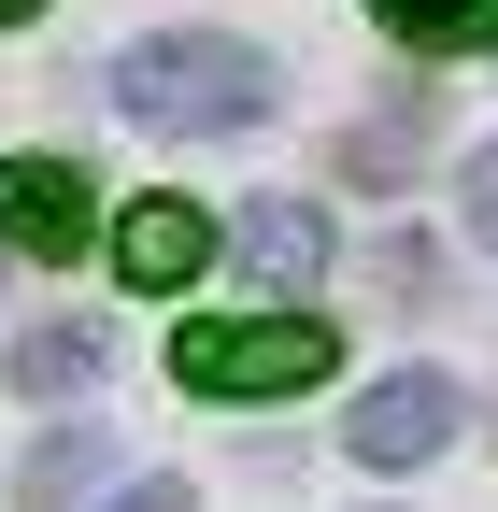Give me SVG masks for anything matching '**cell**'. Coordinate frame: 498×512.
I'll list each match as a JSON object with an SVG mask.
<instances>
[{"label": "cell", "instance_id": "obj_1", "mask_svg": "<svg viewBox=\"0 0 498 512\" xmlns=\"http://www.w3.org/2000/svg\"><path fill=\"white\" fill-rule=\"evenodd\" d=\"M114 114L157 128V143H185V128H257L271 114V57L228 43V29H157L114 57Z\"/></svg>", "mask_w": 498, "mask_h": 512}, {"label": "cell", "instance_id": "obj_2", "mask_svg": "<svg viewBox=\"0 0 498 512\" xmlns=\"http://www.w3.org/2000/svg\"><path fill=\"white\" fill-rule=\"evenodd\" d=\"M342 342L314 313H228V328H185L171 342V384L185 399H299V384H328Z\"/></svg>", "mask_w": 498, "mask_h": 512}, {"label": "cell", "instance_id": "obj_3", "mask_svg": "<svg viewBox=\"0 0 498 512\" xmlns=\"http://www.w3.org/2000/svg\"><path fill=\"white\" fill-rule=\"evenodd\" d=\"M442 441H456V384H442V370H385V384L342 413V456H356V470H427Z\"/></svg>", "mask_w": 498, "mask_h": 512}, {"label": "cell", "instance_id": "obj_4", "mask_svg": "<svg viewBox=\"0 0 498 512\" xmlns=\"http://www.w3.org/2000/svg\"><path fill=\"white\" fill-rule=\"evenodd\" d=\"M86 228H100V185L72 157H0V242L15 256H72Z\"/></svg>", "mask_w": 498, "mask_h": 512}, {"label": "cell", "instance_id": "obj_5", "mask_svg": "<svg viewBox=\"0 0 498 512\" xmlns=\"http://www.w3.org/2000/svg\"><path fill=\"white\" fill-rule=\"evenodd\" d=\"M114 271H129V285H200L214 271V214L200 200H129V214H114Z\"/></svg>", "mask_w": 498, "mask_h": 512}, {"label": "cell", "instance_id": "obj_6", "mask_svg": "<svg viewBox=\"0 0 498 512\" xmlns=\"http://www.w3.org/2000/svg\"><path fill=\"white\" fill-rule=\"evenodd\" d=\"M228 256H242L257 285H314V271H328V214H314V200H242Z\"/></svg>", "mask_w": 498, "mask_h": 512}, {"label": "cell", "instance_id": "obj_7", "mask_svg": "<svg viewBox=\"0 0 498 512\" xmlns=\"http://www.w3.org/2000/svg\"><path fill=\"white\" fill-rule=\"evenodd\" d=\"M100 484H114V441H100V427H43L29 470H15V512H72V498H100Z\"/></svg>", "mask_w": 498, "mask_h": 512}, {"label": "cell", "instance_id": "obj_8", "mask_svg": "<svg viewBox=\"0 0 498 512\" xmlns=\"http://www.w3.org/2000/svg\"><path fill=\"white\" fill-rule=\"evenodd\" d=\"M413 157H427V86L370 100V114L342 128V171H356V185H413Z\"/></svg>", "mask_w": 498, "mask_h": 512}, {"label": "cell", "instance_id": "obj_9", "mask_svg": "<svg viewBox=\"0 0 498 512\" xmlns=\"http://www.w3.org/2000/svg\"><path fill=\"white\" fill-rule=\"evenodd\" d=\"M100 356H114V342L57 313V328H29V342H15V384H29V399H86V384H100Z\"/></svg>", "mask_w": 498, "mask_h": 512}, {"label": "cell", "instance_id": "obj_10", "mask_svg": "<svg viewBox=\"0 0 498 512\" xmlns=\"http://www.w3.org/2000/svg\"><path fill=\"white\" fill-rule=\"evenodd\" d=\"M413 57H470V43H498V0H370Z\"/></svg>", "mask_w": 498, "mask_h": 512}, {"label": "cell", "instance_id": "obj_11", "mask_svg": "<svg viewBox=\"0 0 498 512\" xmlns=\"http://www.w3.org/2000/svg\"><path fill=\"white\" fill-rule=\"evenodd\" d=\"M370 285H385V299H413V313H427V299H442V256H427V242H385V256H370Z\"/></svg>", "mask_w": 498, "mask_h": 512}, {"label": "cell", "instance_id": "obj_12", "mask_svg": "<svg viewBox=\"0 0 498 512\" xmlns=\"http://www.w3.org/2000/svg\"><path fill=\"white\" fill-rule=\"evenodd\" d=\"M470 242H498V143L470 157Z\"/></svg>", "mask_w": 498, "mask_h": 512}, {"label": "cell", "instance_id": "obj_13", "mask_svg": "<svg viewBox=\"0 0 498 512\" xmlns=\"http://www.w3.org/2000/svg\"><path fill=\"white\" fill-rule=\"evenodd\" d=\"M114 512H200V498H185V484H129V498H114Z\"/></svg>", "mask_w": 498, "mask_h": 512}, {"label": "cell", "instance_id": "obj_14", "mask_svg": "<svg viewBox=\"0 0 498 512\" xmlns=\"http://www.w3.org/2000/svg\"><path fill=\"white\" fill-rule=\"evenodd\" d=\"M29 15H43V0H0V29H29Z\"/></svg>", "mask_w": 498, "mask_h": 512}]
</instances>
